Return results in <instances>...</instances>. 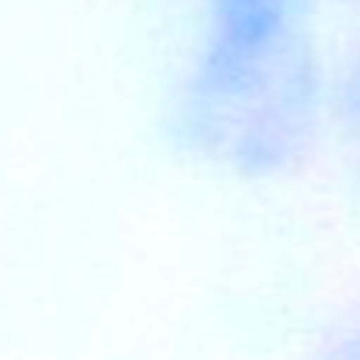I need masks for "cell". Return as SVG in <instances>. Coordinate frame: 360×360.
Returning <instances> with one entry per match:
<instances>
[{
  "mask_svg": "<svg viewBox=\"0 0 360 360\" xmlns=\"http://www.w3.org/2000/svg\"><path fill=\"white\" fill-rule=\"evenodd\" d=\"M328 4H339V8H353V11H360V0H328Z\"/></svg>",
  "mask_w": 360,
  "mask_h": 360,
  "instance_id": "2",
  "label": "cell"
},
{
  "mask_svg": "<svg viewBox=\"0 0 360 360\" xmlns=\"http://www.w3.org/2000/svg\"><path fill=\"white\" fill-rule=\"evenodd\" d=\"M328 127L360 152V39L328 71Z\"/></svg>",
  "mask_w": 360,
  "mask_h": 360,
  "instance_id": "1",
  "label": "cell"
}]
</instances>
